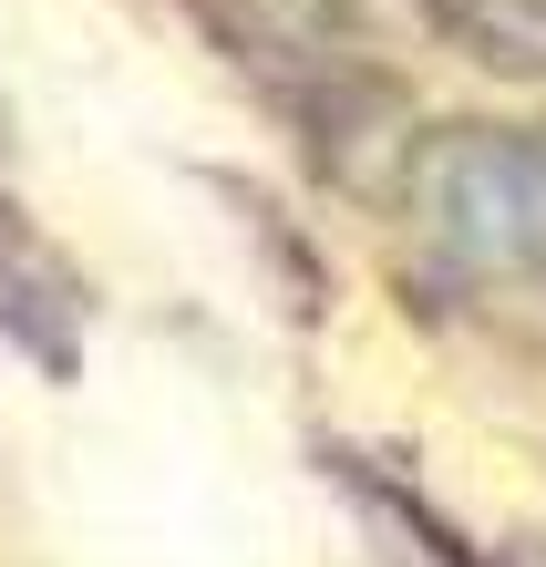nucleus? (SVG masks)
Wrapping results in <instances>:
<instances>
[{
	"instance_id": "f257e3e1",
	"label": "nucleus",
	"mask_w": 546,
	"mask_h": 567,
	"mask_svg": "<svg viewBox=\"0 0 546 567\" xmlns=\"http://www.w3.org/2000/svg\"><path fill=\"white\" fill-rule=\"evenodd\" d=\"M413 217L474 279L546 269V145L495 135V124H443L413 155Z\"/></svg>"
},
{
	"instance_id": "f03ea898",
	"label": "nucleus",
	"mask_w": 546,
	"mask_h": 567,
	"mask_svg": "<svg viewBox=\"0 0 546 567\" xmlns=\"http://www.w3.org/2000/svg\"><path fill=\"white\" fill-rule=\"evenodd\" d=\"M433 21L454 31L474 62L546 83V0H433Z\"/></svg>"
},
{
	"instance_id": "7ed1b4c3",
	"label": "nucleus",
	"mask_w": 546,
	"mask_h": 567,
	"mask_svg": "<svg viewBox=\"0 0 546 567\" xmlns=\"http://www.w3.org/2000/svg\"><path fill=\"white\" fill-rule=\"evenodd\" d=\"M0 320L31 341V361L42 372H73V330H62V299L42 289V279H21V269H0Z\"/></svg>"
},
{
	"instance_id": "20e7f679",
	"label": "nucleus",
	"mask_w": 546,
	"mask_h": 567,
	"mask_svg": "<svg viewBox=\"0 0 546 567\" xmlns=\"http://www.w3.org/2000/svg\"><path fill=\"white\" fill-rule=\"evenodd\" d=\"M0 145H11V135H0Z\"/></svg>"
}]
</instances>
